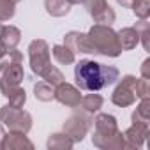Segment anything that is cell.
Wrapping results in <instances>:
<instances>
[{
  "label": "cell",
  "mask_w": 150,
  "mask_h": 150,
  "mask_svg": "<svg viewBox=\"0 0 150 150\" xmlns=\"http://www.w3.org/2000/svg\"><path fill=\"white\" fill-rule=\"evenodd\" d=\"M94 136L92 143L94 146L101 150H122L125 148L124 134L118 129V122L110 113H99L94 118Z\"/></svg>",
  "instance_id": "obj_1"
},
{
  "label": "cell",
  "mask_w": 150,
  "mask_h": 150,
  "mask_svg": "<svg viewBox=\"0 0 150 150\" xmlns=\"http://www.w3.org/2000/svg\"><path fill=\"white\" fill-rule=\"evenodd\" d=\"M87 39L97 55H104L110 58H117L122 55V48L118 42V34L111 28V25L96 23L87 32Z\"/></svg>",
  "instance_id": "obj_2"
},
{
  "label": "cell",
  "mask_w": 150,
  "mask_h": 150,
  "mask_svg": "<svg viewBox=\"0 0 150 150\" xmlns=\"http://www.w3.org/2000/svg\"><path fill=\"white\" fill-rule=\"evenodd\" d=\"M74 80L80 90L97 92L104 88V64L90 58H83L74 67Z\"/></svg>",
  "instance_id": "obj_3"
},
{
  "label": "cell",
  "mask_w": 150,
  "mask_h": 150,
  "mask_svg": "<svg viewBox=\"0 0 150 150\" xmlns=\"http://www.w3.org/2000/svg\"><path fill=\"white\" fill-rule=\"evenodd\" d=\"M0 122L13 132H28L32 129V115L23 108H13L9 104L0 108Z\"/></svg>",
  "instance_id": "obj_4"
},
{
  "label": "cell",
  "mask_w": 150,
  "mask_h": 150,
  "mask_svg": "<svg viewBox=\"0 0 150 150\" xmlns=\"http://www.w3.org/2000/svg\"><path fill=\"white\" fill-rule=\"evenodd\" d=\"M94 118L90 113L87 111H74L71 117H67V120L64 122V132L74 141V143H80L85 139V136L88 134V131L92 129Z\"/></svg>",
  "instance_id": "obj_5"
},
{
  "label": "cell",
  "mask_w": 150,
  "mask_h": 150,
  "mask_svg": "<svg viewBox=\"0 0 150 150\" xmlns=\"http://www.w3.org/2000/svg\"><path fill=\"white\" fill-rule=\"evenodd\" d=\"M28 62H30V69L34 74L41 78L44 71L51 65V58H50V44L44 39H34L28 44Z\"/></svg>",
  "instance_id": "obj_6"
},
{
  "label": "cell",
  "mask_w": 150,
  "mask_h": 150,
  "mask_svg": "<svg viewBox=\"0 0 150 150\" xmlns=\"http://www.w3.org/2000/svg\"><path fill=\"white\" fill-rule=\"evenodd\" d=\"M134 85H136V76L125 74V76L118 81V85L115 87V90L111 94V103L115 106H118V108H127V106L134 104L136 103Z\"/></svg>",
  "instance_id": "obj_7"
},
{
  "label": "cell",
  "mask_w": 150,
  "mask_h": 150,
  "mask_svg": "<svg viewBox=\"0 0 150 150\" xmlns=\"http://www.w3.org/2000/svg\"><path fill=\"white\" fill-rule=\"evenodd\" d=\"M23 78H25L23 62H14L7 65L2 71V78H0V92H2V96L7 97L14 88H18Z\"/></svg>",
  "instance_id": "obj_8"
},
{
  "label": "cell",
  "mask_w": 150,
  "mask_h": 150,
  "mask_svg": "<svg viewBox=\"0 0 150 150\" xmlns=\"http://www.w3.org/2000/svg\"><path fill=\"white\" fill-rule=\"evenodd\" d=\"M83 4L96 23H101V25H113L115 23L117 14L110 7V4L106 0H83Z\"/></svg>",
  "instance_id": "obj_9"
},
{
  "label": "cell",
  "mask_w": 150,
  "mask_h": 150,
  "mask_svg": "<svg viewBox=\"0 0 150 150\" xmlns=\"http://www.w3.org/2000/svg\"><path fill=\"white\" fill-rule=\"evenodd\" d=\"M55 99L67 108H78L81 101V92L78 87H74L67 81H62L55 87Z\"/></svg>",
  "instance_id": "obj_10"
},
{
  "label": "cell",
  "mask_w": 150,
  "mask_h": 150,
  "mask_svg": "<svg viewBox=\"0 0 150 150\" xmlns=\"http://www.w3.org/2000/svg\"><path fill=\"white\" fill-rule=\"evenodd\" d=\"M64 44H65L71 51H74V53H85V55H92V53H94V50H92V46H90V42H88V39H87V34L78 32V30L67 32V34L64 35ZM94 55H96V53H94Z\"/></svg>",
  "instance_id": "obj_11"
},
{
  "label": "cell",
  "mask_w": 150,
  "mask_h": 150,
  "mask_svg": "<svg viewBox=\"0 0 150 150\" xmlns=\"http://www.w3.org/2000/svg\"><path fill=\"white\" fill-rule=\"evenodd\" d=\"M148 131L150 127L146 125H131L129 129H125L122 134H124V143H125V148H141L145 145V139L148 136Z\"/></svg>",
  "instance_id": "obj_12"
},
{
  "label": "cell",
  "mask_w": 150,
  "mask_h": 150,
  "mask_svg": "<svg viewBox=\"0 0 150 150\" xmlns=\"http://www.w3.org/2000/svg\"><path fill=\"white\" fill-rule=\"evenodd\" d=\"M2 150H34V143L27 138L25 132H13L4 134Z\"/></svg>",
  "instance_id": "obj_13"
},
{
  "label": "cell",
  "mask_w": 150,
  "mask_h": 150,
  "mask_svg": "<svg viewBox=\"0 0 150 150\" xmlns=\"http://www.w3.org/2000/svg\"><path fill=\"white\" fill-rule=\"evenodd\" d=\"M0 41H2V44L6 46L7 51L18 48L20 41H21V32L18 27L14 25H4L2 27V34H0Z\"/></svg>",
  "instance_id": "obj_14"
},
{
  "label": "cell",
  "mask_w": 150,
  "mask_h": 150,
  "mask_svg": "<svg viewBox=\"0 0 150 150\" xmlns=\"http://www.w3.org/2000/svg\"><path fill=\"white\" fill-rule=\"evenodd\" d=\"M117 34H118V42H120L122 51L134 50V48L139 44V35H138V32H136L134 27H124V28L118 30Z\"/></svg>",
  "instance_id": "obj_15"
},
{
  "label": "cell",
  "mask_w": 150,
  "mask_h": 150,
  "mask_svg": "<svg viewBox=\"0 0 150 150\" xmlns=\"http://www.w3.org/2000/svg\"><path fill=\"white\" fill-rule=\"evenodd\" d=\"M71 4L67 0H44V9L53 18H64L71 13Z\"/></svg>",
  "instance_id": "obj_16"
},
{
  "label": "cell",
  "mask_w": 150,
  "mask_h": 150,
  "mask_svg": "<svg viewBox=\"0 0 150 150\" xmlns=\"http://www.w3.org/2000/svg\"><path fill=\"white\" fill-rule=\"evenodd\" d=\"M48 150H71L74 146V141L65 132H55L46 141Z\"/></svg>",
  "instance_id": "obj_17"
},
{
  "label": "cell",
  "mask_w": 150,
  "mask_h": 150,
  "mask_svg": "<svg viewBox=\"0 0 150 150\" xmlns=\"http://www.w3.org/2000/svg\"><path fill=\"white\" fill-rule=\"evenodd\" d=\"M103 104H104V97L99 96V94H94V92L87 94V96H81V101H80L81 110L87 111V113H90V115L97 113L103 108Z\"/></svg>",
  "instance_id": "obj_18"
},
{
  "label": "cell",
  "mask_w": 150,
  "mask_h": 150,
  "mask_svg": "<svg viewBox=\"0 0 150 150\" xmlns=\"http://www.w3.org/2000/svg\"><path fill=\"white\" fill-rule=\"evenodd\" d=\"M51 53H53L55 60L58 64H62V65H71V64H74V60H76V53L71 51L65 44H55Z\"/></svg>",
  "instance_id": "obj_19"
},
{
  "label": "cell",
  "mask_w": 150,
  "mask_h": 150,
  "mask_svg": "<svg viewBox=\"0 0 150 150\" xmlns=\"http://www.w3.org/2000/svg\"><path fill=\"white\" fill-rule=\"evenodd\" d=\"M34 96L37 101H42V103H50L55 99V87L46 83L44 80L42 81H37L34 85Z\"/></svg>",
  "instance_id": "obj_20"
},
{
  "label": "cell",
  "mask_w": 150,
  "mask_h": 150,
  "mask_svg": "<svg viewBox=\"0 0 150 150\" xmlns=\"http://www.w3.org/2000/svg\"><path fill=\"white\" fill-rule=\"evenodd\" d=\"M46 83H50V85H53V87H57L58 83H62V81H65V76H64V72L58 69V67H55V65H50L46 71H44V74L41 76Z\"/></svg>",
  "instance_id": "obj_21"
},
{
  "label": "cell",
  "mask_w": 150,
  "mask_h": 150,
  "mask_svg": "<svg viewBox=\"0 0 150 150\" xmlns=\"http://www.w3.org/2000/svg\"><path fill=\"white\" fill-rule=\"evenodd\" d=\"M134 28H136V32H138V35H139V42L143 44L145 51H148V50H150V42H148V37H150V23H148L146 20H139V21L134 25Z\"/></svg>",
  "instance_id": "obj_22"
},
{
  "label": "cell",
  "mask_w": 150,
  "mask_h": 150,
  "mask_svg": "<svg viewBox=\"0 0 150 150\" xmlns=\"http://www.w3.org/2000/svg\"><path fill=\"white\" fill-rule=\"evenodd\" d=\"M16 14V4L11 0H0V23L13 20Z\"/></svg>",
  "instance_id": "obj_23"
},
{
  "label": "cell",
  "mask_w": 150,
  "mask_h": 150,
  "mask_svg": "<svg viewBox=\"0 0 150 150\" xmlns=\"http://www.w3.org/2000/svg\"><path fill=\"white\" fill-rule=\"evenodd\" d=\"M7 99H9V106H13V108H23L25 103H27V92L21 87H18V88H14L7 96Z\"/></svg>",
  "instance_id": "obj_24"
},
{
  "label": "cell",
  "mask_w": 150,
  "mask_h": 150,
  "mask_svg": "<svg viewBox=\"0 0 150 150\" xmlns=\"http://www.w3.org/2000/svg\"><path fill=\"white\" fill-rule=\"evenodd\" d=\"M131 9H132V13L136 14V18L146 20V18L150 16V0H136Z\"/></svg>",
  "instance_id": "obj_25"
},
{
  "label": "cell",
  "mask_w": 150,
  "mask_h": 150,
  "mask_svg": "<svg viewBox=\"0 0 150 150\" xmlns=\"http://www.w3.org/2000/svg\"><path fill=\"white\" fill-rule=\"evenodd\" d=\"M134 92H136V99L150 97V81H148L146 78H136Z\"/></svg>",
  "instance_id": "obj_26"
},
{
  "label": "cell",
  "mask_w": 150,
  "mask_h": 150,
  "mask_svg": "<svg viewBox=\"0 0 150 150\" xmlns=\"http://www.w3.org/2000/svg\"><path fill=\"white\" fill-rule=\"evenodd\" d=\"M118 76H120V72L115 65H104V85L106 87L113 85L118 80Z\"/></svg>",
  "instance_id": "obj_27"
},
{
  "label": "cell",
  "mask_w": 150,
  "mask_h": 150,
  "mask_svg": "<svg viewBox=\"0 0 150 150\" xmlns=\"http://www.w3.org/2000/svg\"><path fill=\"white\" fill-rule=\"evenodd\" d=\"M139 117H143V118H148L150 120V97H145V99H141V103L138 104V108L134 110Z\"/></svg>",
  "instance_id": "obj_28"
},
{
  "label": "cell",
  "mask_w": 150,
  "mask_h": 150,
  "mask_svg": "<svg viewBox=\"0 0 150 150\" xmlns=\"http://www.w3.org/2000/svg\"><path fill=\"white\" fill-rule=\"evenodd\" d=\"M139 71H141V78L150 80V58H145V60H143V64H141Z\"/></svg>",
  "instance_id": "obj_29"
},
{
  "label": "cell",
  "mask_w": 150,
  "mask_h": 150,
  "mask_svg": "<svg viewBox=\"0 0 150 150\" xmlns=\"http://www.w3.org/2000/svg\"><path fill=\"white\" fill-rule=\"evenodd\" d=\"M134 2H136V0H117V4H118V6H122V7H127V9H131Z\"/></svg>",
  "instance_id": "obj_30"
},
{
  "label": "cell",
  "mask_w": 150,
  "mask_h": 150,
  "mask_svg": "<svg viewBox=\"0 0 150 150\" xmlns=\"http://www.w3.org/2000/svg\"><path fill=\"white\" fill-rule=\"evenodd\" d=\"M4 124L2 122H0V150H2V139H4Z\"/></svg>",
  "instance_id": "obj_31"
},
{
  "label": "cell",
  "mask_w": 150,
  "mask_h": 150,
  "mask_svg": "<svg viewBox=\"0 0 150 150\" xmlns=\"http://www.w3.org/2000/svg\"><path fill=\"white\" fill-rule=\"evenodd\" d=\"M71 6H78V4H83V0H67Z\"/></svg>",
  "instance_id": "obj_32"
},
{
  "label": "cell",
  "mask_w": 150,
  "mask_h": 150,
  "mask_svg": "<svg viewBox=\"0 0 150 150\" xmlns=\"http://www.w3.org/2000/svg\"><path fill=\"white\" fill-rule=\"evenodd\" d=\"M11 2H14V4H18V2H21V0H11Z\"/></svg>",
  "instance_id": "obj_33"
}]
</instances>
